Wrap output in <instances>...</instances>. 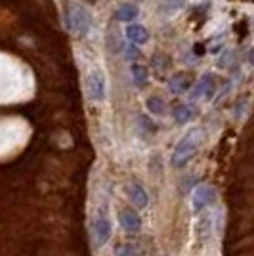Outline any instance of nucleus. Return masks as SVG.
<instances>
[{
	"label": "nucleus",
	"mask_w": 254,
	"mask_h": 256,
	"mask_svg": "<svg viewBox=\"0 0 254 256\" xmlns=\"http://www.w3.org/2000/svg\"><path fill=\"white\" fill-rule=\"evenodd\" d=\"M136 252H138V246L134 243H118L115 246L116 256H136Z\"/></svg>",
	"instance_id": "nucleus-17"
},
{
	"label": "nucleus",
	"mask_w": 254,
	"mask_h": 256,
	"mask_svg": "<svg viewBox=\"0 0 254 256\" xmlns=\"http://www.w3.org/2000/svg\"><path fill=\"white\" fill-rule=\"evenodd\" d=\"M246 106H248V100H241L239 104H237V107H235V117L241 118L244 115V109H246Z\"/></svg>",
	"instance_id": "nucleus-20"
},
{
	"label": "nucleus",
	"mask_w": 254,
	"mask_h": 256,
	"mask_svg": "<svg viewBox=\"0 0 254 256\" xmlns=\"http://www.w3.org/2000/svg\"><path fill=\"white\" fill-rule=\"evenodd\" d=\"M162 256H168V254H162Z\"/></svg>",
	"instance_id": "nucleus-22"
},
{
	"label": "nucleus",
	"mask_w": 254,
	"mask_h": 256,
	"mask_svg": "<svg viewBox=\"0 0 254 256\" xmlns=\"http://www.w3.org/2000/svg\"><path fill=\"white\" fill-rule=\"evenodd\" d=\"M166 86H168L170 92H172V94H176V96H180V94H186L188 90H191V84L188 82L186 75H182V73H176V75L170 76L168 82H166Z\"/></svg>",
	"instance_id": "nucleus-11"
},
{
	"label": "nucleus",
	"mask_w": 254,
	"mask_h": 256,
	"mask_svg": "<svg viewBox=\"0 0 254 256\" xmlns=\"http://www.w3.org/2000/svg\"><path fill=\"white\" fill-rule=\"evenodd\" d=\"M216 188L210 186V184H199L193 188L191 192V206H193V212L199 214L202 212L204 208H208L210 204L216 203Z\"/></svg>",
	"instance_id": "nucleus-4"
},
{
	"label": "nucleus",
	"mask_w": 254,
	"mask_h": 256,
	"mask_svg": "<svg viewBox=\"0 0 254 256\" xmlns=\"http://www.w3.org/2000/svg\"><path fill=\"white\" fill-rule=\"evenodd\" d=\"M126 38L130 40V44L142 46L149 42V31L142 23H130L126 27Z\"/></svg>",
	"instance_id": "nucleus-9"
},
{
	"label": "nucleus",
	"mask_w": 254,
	"mask_h": 256,
	"mask_svg": "<svg viewBox=\"0 0 254 256\" xmlns=\"http://www.w3.org/2000/svg\"><path fill=\"white\" fill-rule=\"evenodd\" d=\"M214 92H216V82H214V76L212 73H202L201 78L191 86L190 90V96L191 100H212L214 98Z\"/></svg>",
	"instance_id": "nucleus-7"
},
{
	"label": "nucleus",
	"mask_w": 254,
	"mask_h": 256,
	"mask_svg": "<svg viewBox=\"0 0 254 256\" xmlns=\"http://www.w3.org/2000/svg\"><path fill=\"white\" fill-rule=\"evenodd\" d=\"M65 25L67 29L76 34V36H86L90 27H92V16L86 12L84 6L80 4H67L65 6Z\"/></svg>",
	"instance_id": "nucleus-2"
},
{
	"label": "nucleus",
	"mask_w": 254,
	"mask_h": 256,
	"mask_svg": "<svg viewBox=\"0 0 254 256\" xmlns=\"http://www.w3.org/2000/svg\"><path fill=\"white\" fill-rule=\"evenodd\" d=\"M126 195L136 208H146L149 204V193L140 182H130V184H128Z\"/></svg>",
	"instance_id": "nucleus-8"
},
{
	"label": "nucleus",
	"mask_w": 254,
	"mask_h": 256,
	"mask_svg": "<svg viewBox=\"0 0 254 256\" xmlns=\"http://www.w3.org/2000/svg\"><path fill=\"white\" fill-rule=\"evenodd\" d=\"M172 117L176 120V124H188L191 122L193 118H195V107L191 106V104H182V106H176L174 107V113H172Z\"/></svg>",
	"instance_id": "nucleus-10"
},
{
	"label": "nucleus",
	"mask_w": 254,
	"mask_h": 256,
	"mask_svg": "<svg viewBox=\"0 0 254 256\" xmlns=\"http://www.w3.org/2000/svg\"><path fill=\"white\" fill-rule=\"evenodd\" d=\"M130 75H132V80H134V84L138 86V88H144V86L148 84V78H149L148 67H144V65L140 64H132Z\"/></svg>",
	"instance_id": "nucleus-13"
},
{
	"label": "nucleus",
	"mask_w": 254,
	"mask_h": 256,
	"mask_svg": "<svg viewBox=\"0 0 254 256\" xmlns=\"http://www.w3.org/2000/svg\"><path fill=\"white\" fill-rule=\"evenodd\" d=\"M140 16V6L138 4H122L118 10H116V20L122 23H134Z\"/></svg>",
	"instance_id": "nucleus-12"
},
{
	"label": "nucleus",
	"mask_w": 254,
	"mask_h": 256,
	"mask_svg": "<svg viewBox=\"0 0 254 256\" xmlns=\"http://www.w3.org/2000/svg\"><path fill=\"white\" fill-rule=\"evenodd\" d=\"M113 235V222L109 218V212H107V206H100L96 208L94 218H92V237H94V245L100 248V246H106V243H109Z\"/></svg>",
	"instance_id": "nucleus-3"
},
{
	"label": "nucleus",
	"mask_w": 254,
	"mask_h": 256,
	"mask_svg": "<svg viewBox=\"0 0 254 256\" xmlns=\"http://www.w3.org/2000/svg\"><path fill=\"white\" fill-rule=\"evenodd\" d=\"M118 224L130 235H136L144 228V220L136 208H120L118 210Z\"/></svg>",
	"instance_id": "nucleus-6"
},
{
	"label": "nucleus",
	"mask_w": 254,
	"mask_h": 256,
	"mask_svg": "<svg viewBox=\"0 0 254 256\" xmlns=\"http://www.w3.org/2000/svg\"><path fill=\"white\" fill-rule=\"evenodd\" d=\"M124 58L134 62V60H138V58H140V50L136 48V46H134V44H130V46L126 48V54H124Z\"/></svg>",
	"instance_id": "nucleus-19"
},
{
	"label": "nucleus",
	"mask_w": 254,
	"mask_h": 256,
	"mask_svg": "<svg viewBox=\"0 0 254 256\" xmlns=\"http://www.w3.org/2000/svg\"><path fill=\"white\" fill-rule=\"evenodd\" d=\"M248 62L250 65H254V48H250V52H248Z\"/></svg>",
	"instance_id": "nucleus-21"
},
{
	"label": "nucleus",
	"mask_w": 254,
	"mask_h": 256,
	"mask_svg": "<svg viewBox=\"0 0 254 256\" xmlns=\"http://www.w3.org/2000/svg\"><path fill=\"white\" fill-rule=\"evenodd\" d=\"M138 126L146 134H157V124L148 117V115H138Z\"/></svg>",
	"instance_id": "nucleus-16"
},
{
	"label": "nucleus",
	"mask_w": 254,
	"mask_h": 256,
	"mask_svg": "<svg viewBox=\"0 0 254 256\" xmlns=\"http://www.w3.org/2000/svg\"><path fill=\"white\" fill-rule=\"evenodd\" d=\"M146 107L151 115H164V111H166V104L159 96H149L146 100Z\"/></svg>",
	"instance_id": "nucleus-14"
},
{
	"label": "nucleus",
	"mask_w": 254,
	"mask_h": 256,
	"mask_svg": "<svg viewBox=\"0 0 254 256\" xmlns=\"http://www.w3.org/2000/svg\"><path fill=\"white\" fill-rule=\"evenodd\" d=\"M86 94H88V98L94 104H100V102L106 100L107 82H106V76L102 75L100 71H92L90 75L86 76Z\"/></svg>",
	"instance_id": "nucleus-5"
},
{
	"label": "nucleus",
	"mask_w": 254,
	"mask_h": 256,
	"mask_svg": "<svg viewBox=\"0 0 254 256\" xmlns=\"http://www.w3.org/2000/svg\"><path fill=\"white\" fill-rule=\"evenodd\" d=\"M233 58H235V54H233L232 50H226V52H224L222 58L218 60V65H220L222 69H226L228 65H232V64H233Z\"/></svg>",
	"instance_id": "nucleus-18"
},
{
	"label": "nucleus",
	"mask_w": 254,
	"mask_h": 256,
	"mask_svg": "<svg viewBox=\"0 0 254 256\" xmlns=\"http://www.w3.org/2000/svg\"><path fill=\"white\" fill-rule=\"evenodd\" d=\"M186 6H188V0H162L160 12L166 14V16H174V14L184 10Z\"/></svg>",
	"instance_id": "nucleus-15"
},
{
	"label": "nucleus",
	"mask_w": 254,
	"mask_h": 256,
	"mask_svg": "<svg viewBox=\"0 0 254 256\" xmlns=\"http://www.w3.org/2000/svg\"><path fill=\"white\" fill-rule=\"evenodd\" d=\"M201 146V130L199 128H191L188 130L176 144V148L172 151V157H170V164L174 168H184L191 162V159L197 155Z\"/></svg>",
	"instance_id": "nucleus-1"
}]
</instances>
